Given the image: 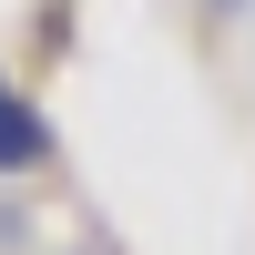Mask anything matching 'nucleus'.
I'll use <instances>...</instances> for the list:
<instances>
[{
  "label": "nucleus",
  "instance_id": "1",
  "mask_svg": "<svg viewBox=\"0 0 255 255\" xmlns=\"http://www.w3.org/2000/svg\"><path fill=\"white\" fill-rule=\"evenodd\" d=\"M20 163H41V123L20 113V92H0V174H20Z\"/></svg>",
  "mask_w": 255,
  "mask_h": 255
}]
</instances>
